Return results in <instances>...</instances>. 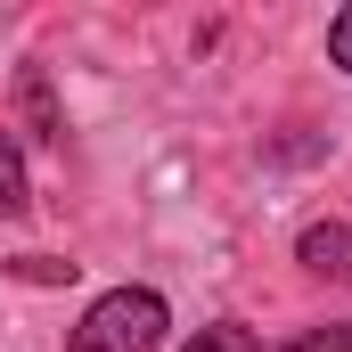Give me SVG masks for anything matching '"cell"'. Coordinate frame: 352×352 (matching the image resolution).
Segmentation results:
<instances>
[{"label":"cell","mask_w":352,"mask_h":352,"mask_svg":"<svg viewBox=\"0 0 352 352\" xmlns=\"http://www.w3.org/2000/svg\"><path fill=\"white\" fill-rule=\"evenodd\" d=\"M164 328H173V311H164L156 287H107L82 320H74L66 352H156Z\"/></svg>","instance_id":"cell-1"},{"label":"cell","mask_w":352,"mask_h":352,"mask_svg":"<svg viewBox=\"0 0 352 352\" xmlns=\"http://www.w3.org/2000/svg\"><path fill=\"white\" fill-rule=\"evenodd\" d=\"M295 254H303V270H320V278H352V221H311L295 238Z\"/></svg>","instance_id":"cell-2"},{"label":"cell","mask_w":352,"mask_h":352,"mask_svg":"<svg viewBox=\"0 0 352 352\" xmlns=\"http://www.w3.org/2000/svg\"><path fill=\"white\" fill-rule=\"evenodd\" d=\"M16 107H25V131H33V140H50V148L66 140V115H58V90H50V74H41V66H25V74H16Z\"/></svg>","instance_id":"cell-3"},{"label":"cell","mask_w":352,"mask_h":352,"mask_svg":"<svg viewBox=\"0 0 352 352\" xmlns=\"http://www.w3.org/2000/svg\"><path fill=\"white\" fill-rule=\"evenodd\" d=\"M180 352H263V336H254V328H238V320H213V328H197Z\"/></svg>","instance_id":"cell-4"},{"label":"cell","mask_w":352,"mask_h":352,"mask_svg":"<svg viewBox=\"0 0 352 352\" xmlns=\"http://www.w3.org/2000/svg\"><path fill=\"white\" fill-rule=\"evenodd\" d=\"M33 205V188H25V156L8 148V131H0V213H25Z\"/></svg>","instance_id":"cell-5"},{"label":"cell","mask_w":352,"mask_h":352,"mask_svg":"<svg viewBox=\"0 0 352 352\" xmlns=\"http://www.w3.org/2000/svg\"><path fill=\"white\" fill-rule=\"evenodd\" d=\"M287 352H352V320H336V328H303Z\"/></svg>","instance_id":"cell-6"},{"label":"cell","mask_w":352,"mask_h":352,"mask_svg":"<svg viewBox=\"0 0 352 352\" xmlns=\"http://www.w3.org/2000/svg\"><path fill=\"white\" fill-rule=\"evenodd\" d=\"M328 58L352 74V8H336V16H328Z\"/></svg>","instance_id":"cell-7"},{"label":"cell","mask_w":352,"mask_h":352,"mask_svg":"<svg viewBox=\"0 0 352 352\" xmlns=\"http://www.w3.org/2000/svg\"><path fill=\"white\" fill-rule=\"evenodd\" d=\"M16 270H25V278H74V263H50V254H25Z\"/></svg>","instance_id":"cell-8"}]
</instances>
